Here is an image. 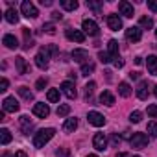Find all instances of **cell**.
I'll return each mask as SVG.
<instances>
[{
	"label": "cell",
	"instance_id": "6da1fadb",
	"mask_svg": "<svg viewBox=\"0 0 157 157\" xmlns=\"http://www.w3.org/2000/svg\"><path fill=\"white\" fill-rule=\"evenodd\" d=\"M54 135H56V129H54V128L39 129V131L35 133V137H33V146H35V148H43Z\"/></svg>",
	"mask_w": 157,
	"mask_h": 157
},
{
	"label": "cell",
	"instance_id": "7a4b0ae2",
	"mask_svg": "<svg viewBox=\"0 0 157 157\" xmlns=\"http://www.w3.org/2000/svg\"><path fill=\"white\" fill-rule=\"evenodd\" d=\"M48 63H50V52L46 50V46H43L35 56V65L44 70V68H48Z\"/></svg>",
	"mask_w": 157,
	"mask_h": 157
},
{
	"label": "cell",
	"instance_id": "3957f363",
	"mask_svg": "<svg viewBox=\"0 0 157 157\" xmlns=\"http://www.w3.org/2000/svg\"><path fill=\"white\" fill-rule=\"evenodd\" d=\"M129 144L135 150H142V148L148 146V135H144V133H133V137L129 139Z\"/></svg>",
	"mask_w": 157,
	"mask_h": 157
},
{
	"label": "cell",
	"instance_id": "277c9868",
	"mask_svg": "<svg viewBox=\"0 0 157 157\" xmlns=\"http://www.w3.org/2000/svg\"><path fill=\"white\" fill-rule=\"evenodd\" d=\"M21 11H22V15H24L26 19H35V17L39 15V11H37L35 4H33V2H30V0H24V2L21 4Z\"/></svg>",
	"mask_w": 157,
	"mask_h": 157
},
{
	"label": "cell",
	"instance_id": "5b68a950",
	"mask_svg": "<svg viewBox=\"0 0 157 157\" xmlns=\"http://www.w3.org/2000/svg\"><path fill=\"white\" fill-rule=\"evenodd\" d=\"M82 26H83V33H87V35H91V37H96V35L100 33V30H98V24H96L93 19H85Z\"/></svg>",
	"mask_w": 157,
	"mask_h": 157
},
{
	"label": "cell",
	"instance_id": "8992f818",
	"mask_svg": "<svg viewBox=\"0 0 157 157\" xmlns=\"http://www.w3.org/2000/svg\"><path fill=\"white\" fill-rule=\"evenodd\" d=\"M19 102L15 100V96H8V98H4V102H2V111H6V113H17L19 111Z\"/></svg>",
	"mask_w": 157,
	"mask_h": 157
},
{
	"label": "cell",
	"instance_id": "52a82bcc",
	"mask_svg": "<svg viewBox=\"0 0 157 157\" xmlns=\"http://www.w3.org/2000/svg\"><path fill=\"white\" fill-rule=\"evenodd\" d=\"M65 35L68 41H76V43H83L85 41V33L82 30H74V28H67L65 30Z\"/></svg>",
	"mask_w": 157,
	"mask_h": 157
},
{
	"label": "cell",
	"instance_id": "ba28073f",
	"mask_svg": "<svg viewBox=\"0 0 157 157\" xmlns=\"http://www.w3.org/2000/svg\"><path fill=\"white\" fill-rule=\"evenodd\" d=\"M135 93H137V98H139V100H148V96H150V83H148L146 80L139 82Z\"/></svg>",
	"mask_w": 157,
	"mask_h": 157
},
{
	"label": "cell",
	"instance_id": "9c48e42d",
	"mask_svg": "<svg viewBox=\"0 0 157 157\" xmlns=\"http://www.w3.org/2000/svg\"><path fill=\"white\" fill-rule=\"evenodd\" d=\"M87 120H89V124H93V126H96V128H102V126L105 124V117L100 115L98 111H89Z\"/></svg>",
	"mask_w": 157,
	"mask_h": 157
},
{
	"label": "cell",
	"instance_id": "30bf717a",
	"mask_svg": "<svg viewBox=\"0 0 157 157\" xmlns=\"http://www.w3.org/2000/svg\"><path fill=\"white\" fill-rule=\"evenodd\" d=\"M72 59L74 61H78V63H82V65H85V63H89V52L87 50H83V48H76V50H72Z\"/></svg>",
	"mask_w": 157,
	"mask_h": 157
},
{
	"label": "cell",
	"instance_id": "8fae6325",
	"mask_svg": "<svg viewBox=\"0 0 157 157\" xmlns=\"http://www.w3.org/2000/svg\"><path fill=\"white\" fill-rule=\"evenodd\" d=\"M140 37H142V30H140L139 26H131V28L126 30V39H128V41H131V43H139Z\"/></svg>",
	"mask_w": 157,
	"mask_h": 157
},
{
	"label": "cell",
	"instance_id": "7c38bea8",
	"mask_svg": "<svg viewBox=\"0 0 157 157\" xmlns=\"http://www.w3.org/2000/svg\"><path fill=\"white\" fill-rule=\"evenodd\" d=\"M61 91H63V94H65L67 98H70V100H74V98L78 96L74 82H63V83H61Z\"/></svg>",
	"mask_w": 157,
	"mask_h": 157
},
{
	"label": "cell",
	"instance_id": "4fadbf2b",
	"mask_svg": "<svg viewBox=\"0 0 157 157\" xmlns=\"http://www.w3.org/2000/svg\"><path fill=\"white\" fill-rule=\"evenodd\" d=\"M33 115L39 117V118H46V117L50 115V107H48V104H44V102H37V104L33 105Z\"/></svg>",
	"mask_w": 157,
	"mask_h": 157
},
{
	"label": "cell",
	"instance_id": "5bb4252c",
	"mask_svg": "<svg viewBox=\"0 0 157 157\" xmlns=\"http://www.w3.org/2000/svg\"><path fill=\"white\" fill-rule=\"evenodd\" d=\"M93 146H94L98 151H104V150L107 148V137H105L104 133H96V135L93 137Z\"/></svg>",
	"mask_w": 157,
	"mask_h": 157
},
{
	"label": "cell",
	"instance_id": "9a60e30c",
	"mask_svg": "<svg viewBox=\"0 0 157 157\" xmlns=\"http://www.w3.org/2000/svg\"><path fill=\"white\" fill-rule=\"evenodd\" d=\"M107 26H109V30L118 32V30H122V19L118 15L111 13V15H107Z\"/></svg>",
	"mask_w": 157,
	"mask_h": 157
},
{
	"label": "cell",
	"instance_id": "2e32d148",
	"mask_svg": "<svg viewBox=\"0 0 157 157\" xmlns=\"http://www.w3.org/2000/svg\"><path fill=\"white\" fill-rule=\"evenodd\" d=\"M19 124H21V129H22V133H32V129H33V122L30 120V117H26V115H22L21 118H19Z\"/></svg>",
	"mask_w": 157,
	"mask_h": 157
},
{
	"label": "cell",
	"instance_id": "e0dca14e",
	"mask_svg": "<svg viewBox=\"0 0 157 157\" xmlns=\"http://www.w3.org/2000/svg\"><path fill=\"white\" fill-rule=\"evenodd\" d=\"M118 11L124 15V17H133V6L129 2H126V0H122V2H118Z\"/></svg>",
	"mask_w": 157,
	"mask_h": 157
},
{
	"label": "cell",
	"instance_id": "ac0fdd59",
	"mask_svg": "<svg viewBox=\"0 0 157 157\" xmlns=\"http://www.w3.org/2000/svg\"><path fill=\"white\" fill-rule=\"evenodd\" d=\"M2 43L6 44V48H10V50H15V48H19V41H17V37L15 35H4V39H2Z\"/></svg>",
	"mask_w": 157,
	"mask_h": 157
},
{
	"label": "cell",
	"instance_id": "d6986e66",
	"mask_svg": "<svg viewBox=\"0 0 157 157\" xmlns=\"http://www.w3.org/2000/svg\"><path fill=\"white\" fill-rule=\"evenodd\" d=\"M4 19H6V21H8L10 24H17V22H19V11H17L15 8H10V10L6 11Z\"/></svg>",
	"mask_w": 157,
	"mask_h": 157
},
{
	"label": "cell",
	"instance_id": "ffe728a7",
	"mask_svg": "<svg viewBox=\"0 0 157 157\" xmlns=\"http://www.w3.org/2000/svg\"><path fill=\"white\" fill-rule=\"evenodd\" d=\"M146 65H148V72L151 76H157V56H148Z\"/></svg>",
	"mask_w": 157,
	"mask_h": 157
},
{
	"label": "cell",
	"instance_id": "44dd1931",
	"mask_svg": "<svg viewBox=\"0 0 157 157\" xmlns=\"http://www.w3.org/2000/svg\"><path fill=\"white\" fill-rule=\"evenodd\" d=\"M100 104H104V105H115V96L109 93V91H104L102 94H100Z\"/></svg>",
	"mask_w": 157,
	"mask_h": 157
},
{
	"label": "cell",
	"instance_id": "7402d4cb",
	"mask_svg": "<svg viewBox=\"0 0 157 157\" xmlns=\"http://www.w3.org/2000/svg\"><path fill=\"white\" fill-rule=\"evenodd\" d=\"M15 65H17V70H19V74H28L30 67L26 65V59H24V57H15Z\"/></svg>",
	"mask_w": 157,
	"mask_h": 157
},
{
	"label": "cell",
	"instance_id": "603a6c76",
	"mask_svg": "<svg viewBox=\"0 0 157 157\" xmlns=\"http://www.w3.org/2000/svg\"><path fill=\"white\" fill-rule=\"evenodd\" d=\"M107 50H109V56H111L113 59L120 57V56H118V43H117L115 39H111V41L107 43Z\"/></svg>",
	"mask_w": 157,
	"mask_h": 157
},
{
	"label": "cell",
	"instance_id": "cb8c5ba5",
	"mask_svg": "<svg viewBox=\"0 0 157 157\" xmlns=\"http://www.w3.org/2000/svg\"><path fill=\"white\" fill-rule=\"evenodd\" d=\"M0 142H2V146H6V144L11 142V131H10L8 128H2V129H0Z\"/></svg>",
	"mask_w": 157,
	"mask_h": 157
},
{
	"label": "cell",
	"instance_id": "d4e9b609",
	"mask_svg": "<svg viewBox=\"0 0 157 157\" xmlns=\"http://www.w3.org/2000/svg\"><path fill=\"white\" fill-rule=\"evenodd\" d=\"M87 8H89V10H93L96 15H102L104 4H102V2H93V0H87Z\"/></svg>",
	"mask_w": 157,
	"mask_h": 157
},
{
	"label": "cell",
	"instance_id": "484cf974",
	"mask_svg": "<svg viewBox=\"0 0 157 157\" xmlns=\"http://www.w3.org/2000/svg\"><path fill=\"white\" fill-rule=\"evenodd\" d=\"M118 94H120V96H124V98L131 96V87H129V85H128L126 82L118 83Z\"/></svg>",
	"mask_w": 157,
	"mask_h": 157
},
{
	"label": "cell",
	"instance_id": "4316f807",
	"mask_svg": "<svg viewBox=\"0 0 157 157\" xmlns=\"http://www.w3.org/2000/svg\"><path fill=\"white\" fill-rule=\"evenodd\" d=\"M61 8L67 11H74V10H78V2L76 0H61Z\"/></svg>",
	"mask_w": 157,
	"mask_h": 157
},
{
	"label": "cell",
	"instance_id": "83f0119b",
	"mask_svg": "<svg viewBox=\"0 0 157 157\" xmlns=\"http://www.w3.org/2000/svg\"><path fill=\"white\" fill-rule=\"evenodd\" d=\"M19 94H21L26 102H32V100H33V93H32L28 87H24V85H22V87H19Z\"/></svg>",
	"mask_w": 157,
	"mask_h": 157
},
{
	"label": "cell",
	"instance_id": "f1b7e54d",
	"mask_svg": "<svg viewBox=\"0 0 157 157\" xmlns=\"http://www.w3.org/2000/svg\"><path fill=\"white\" fill-rule=\"evenodd\" d=\"M76 128H78V118H67V122L63 124L65 131H74Z\"/></svg>",
	"mask_w": 157,
	"mask_h": 157
},
{
	"label": "cell",
	"instance_id": "f546056e",
	"mask_svg": "<svg viewBox=\"0 0 157 157\" xmlns=\"http://www.w3.org/2000/svg\"><path fill=\"white\" fill-rule=\"evenodd\" d=\"M139 24H140V28L150 30V28H153V19H151V17H140Z\"/></svg>",
	"mask_w": 157,
	"mask_h": 157
},
{
	"label": "cell",
	"instance_id": "4dcf8cb0",
	"mask_svg": "<svg viewBox=\"0 0 157 157\" xmlns=\"http://www.w3.org/2000/svg\"><path fill=\"white\" fill-rule=\"evenodd\" d=\"M46 98H48V102H52V104L59 102V91H57V89H48Z\"/></svg>",
	"mask_w": 157,
	"mask_h": 157
},
{
	"label": "cell",
	"instance_id": "1f68e13d",
	"mask_svg": "<svg viewBox=\"0 0 157 157\" xmlns=\"http://www.w3.org/2000/svg\"><path fill=\"white\" fill-rule=\"evenodd\" d=\"M93 72H94V63H93V61L82 65V74H83V76H89V74H93Z\"/></svg>",
	"mask_w": 157,
	"mask_h": 157
},
{
	"label": "cell",
	"instance_id": "d6a6232c",
	"mask_svg": "<svg viewBox=\"0 0 157 157\" xmlns=\"http://www.w3.org/2000/svg\"><path fill=\"white\" fill-rule=\"evenodd\" d=\"M70 113V105H67V104H61L59 107H57V117H67Z\"/></svg>",
	"mask_w": 157,
	"mask_h": 157
},
{
	"label": "cell",
	"instance_id": "836d02e7",
	"mask_svg": "<svg viewBox=\"0 0 157 157\" xmlns=\"http://www.w3.org/2000/svg\"><path fill=\"white\" fill-rule=\"evenodd\" d=\"M94 87H96V83H94V82H89V83L85 85V98H87V100H89V98H91V94L94 93Z\"/></svg>",
	"mask_w": 157,
	"mask_h": 157
},
{
	"label": "cell",
	"instance_id": "e575fe53",
	"mask_svg": "<svg viewBox=\"0 0 157 157\" xmlns=\"http://www.w3.org/2000/svg\"><path fill=\"white\" fill-rule=\"evenodd\" d=\"M98 59H100V61H102L104 65H107V63H109V61H111L113 57L109 56V52H98Z\"/></svg>",
	"mask_w": 157,
	"mask_h": 157
},
{
	"label": "cell",
	"instance_id": "d590c367",
	"mask_svg": "<svg viewBox=\"0 0 157 157\" xmlns=\"http://www.w3.org/2000/svg\"><path fill=\"white\" fill-rule=\"evenodd\" d=\"M129 120H131L133 124H139V122L142 120V113H140V111H133V113L129 115Z\"/></svg>",
	"mask_w": 157,
	"mask_h": 157
},
{
	"label": "cell",
	"instance_id": "8d00e7d4",
	"mask_svg": "<svg viewBox=\"0 0 157 157\" xmlns=\"http://www.w3.org/2000/svg\"><path fill=\"white\" fill-rule=\"evenodd\" d=\"M148 133L151 135V137H157V122H148Z\"/></svg>",
	"mask_w": 157,
	"mask_h": 157
},
{
	"label": "cell",
	"instance_id": "74e56055",
	"mask_svg": "<svg viewBox=\"0 0 157 157\" xmlns=\"http://www.w3.org/2000/svg\"><path fill=\"white\" fill-rule=\"evenodd\" d=\"M46 85H48V80H46V78H39L37 83H35L37 91H44V87H46Z\"/></svg>",
	"mask_w": 157,
	"mask_h": 157
},
{
	"label": "cell",
	"instance_id": "f35d334b",
	"mask_svg": "<svg viewBox=\"0 0 157 157\" xmlns=\"http://www.w3.org/2000/svg\"><path fill=\"white\" fill-rule=\"evenodd\" d=\"M43 30H44L46 33H50V35H54V33H56V26H54L52 22H46V24L43 26Z\"/></svg>",
	"mask_w": 157,
	"mask_h": 157
},
{
	"label": "cell",
	"instance_id": "ab89813d",
	"mask_svg": "<svg viewBox=\"0 0 157 157\" xmlns=\"http://www.w3.org/2000/svg\"><path fill=\"white\" fill-rule=\"evenodd\" d=\"M8 85H10V82L6 80V78H2V82H0V93H6L8 91Z\"/></svg>",
	"mask_w": 157,
	"mask_h": 157
},
{
	"label": "cell",
	"instance_id": "60d3db41",
	"mask_svg": "<svg viewBox=\"0 0 157 157\" xmlns=\"http://www.w3.org/2000/svg\"><path fill=\"white\" fill-rule=\"evenodd\" d=\"M46 50H48L52 56H57V54H59V50H57V46H56V44H46Z\"/></svg>",
	"mask_w": 157,
	"mask_h": 157
},
{
	"label": "cell",
	"instance_id": "b9f144b4",
	"mask_svg": "<svg viewBox=\"0 0 157 157\" xmlns=\"http://www.w3.org/2000/svg\"><path fill=\"white\" fill-rule=\"evenodd\" d=\"M148 115H150V117H157V105H155V104L148 105Z\"/></svg>",
	"mask_w": 157,
	"mask_h": 157
},
{
	"label": "cell",
	"instance_id": "7bdbcfd3",
	"mask_svg": "<svg viewBox=\"0 0 157 157\" xmlns=\"http://www.w3.org/2000/svg\"><path fill=\"white\" fill-rule=\"evenodd\" d=\"M148 10H151L153 13H157V2H155V0H148Z\"/></svg>",
	"mask_w": 157,
	"mask_h": 157
},
{
	"label": "cell",
	"instance_id": "ee69618b",
	"mask_svg": "<svg viewBox=\"0 0 157 157\" xmlns=\"http://www.w3.org/2000/svg\"><path fill=\"white\" fill-rule=\"evenodd\" d=\"M113 63H115V67H117V68H122V67H124V59H122V57L113 59Z\"/></svg>",
	"mask_w": 157,
	"mask_h": 157
},
{
	"label": "cell",
	"instance_id": "f6af8a7d",
	"mask_svg": "<svg viewBox=\"0 0 157 157\" xmlns=\"http://www.w3.org/2000/svg\"><path fill=\"white\" fill-rule=\"evenodd\" d=\"M111 142H113V146H118V144H120V137H118V135H113V137H111Z\"/></svg>",
	"mask_w": 157,
	"mask_h": 157
},
{
	"label": "cell",
	"instance_id": "bcb514c9",
	"mask_svg": "<svg viewBox=\"0 0 157 157\" xmlns=\"http://www.w3.org/2000/svg\"><path fill=\"white\" fill-rule=\"evenodd\" d=\"M129 78H131V80H139V78H140V72H129Z\"/></svg>",
	"mask_w": 157,
	"mask_h": 157
},
{
	"label": "cell",
	"instance_id": "7dc6e473",
	"mask_svg": "<svg viewBox=\"0 0 157 157\" xmlns=\"http://www.w3.org/2000/svg\"><path fill=\"white\" fill-rule=\"evenodd\" d=\"M52 17H54V21H61V13H57V11H54Z\"/></svg>",
	"mask_w": 157,
	"mask_h": 157
},
{
	"label": "cell",
	"instance_id": "c3c4849f",
	"mask_svg": "<svg viewBox=\"0 0 157 157\" xmlns=\"http://www.w3.org/2000/svg\"><path fill=\"white\" fill-rule=\"evenodd\" d=\"M43 6H52V0H41Z\"/></svg>",
	"mask_w": 157,
	"mask_h": 157
},
{
	"label": "cell",
	"instance_id": "681fc988",
	"mask_svg": "<svg viewBox=\"0 0 157 157\" xmlns=\"http://www.w3.org/2000/svg\"><path fill=\"white\" fill-rule=\"evenodd\" d=\"M15 157H28V155H26L24 151H17V153H15Z\"/></svg>",
	"mask_w": 157,
	"mask_h": 157
},
{
	"label": "cell",
	"instance_id": "f907efd6",
	"mask_svg": "<svg viewBox=\"0 0 157 157\" xmlns=\"http://www.w3.org/2000/svg\"><path fill=\"white\" fill-rule=\"evenodd\" d=\"M135 63L137 65H142V57H135Z\"/></svg>",
	"mask_w": 157,
	"mask_h": 157
},
{
	"label": "cell",
	"instance_id": "816d5d0a",
	"mask_svg": "<svg viewBox=\"0 0 157 157\" xmlns=\"http://www.w3.org/2000/svg\"><path fill=\"white\" fill-rule=\"evenodd\" d=\"M117 157H129V155H128V153H124V151H122V153H117Z\"/></svg>",
	"mask_w": 157,
	"mask_h": 157
},
{
	"label": "cell",
	"instance_id": "f5cc1de1",
	"mask_svg": "<svg viewBox=\"0 0 157 157\" xmlns=\"http://www.w3.org/2000/svg\"><path fill=\"white\" fill-rule=\"evenodd\" d=\"M153 93H155V96H157V83H155V89H153Z\"/></svg>",
	"mask_w": 157,
	"mask_h": 157
},
{
	"label": "cell",
	"instance_id": "db71d44e",
	"mask_svg": "<svg viewBox=\"0 0 157 157\" xmlns=\"http://www.w3.org/2000/svg\"><path fill=\"white\" fill-rule=\"evenodd\" d=\"M87 157H98V155H94V153H89V155H87Z\"/></svg>",
	"mask_w": 157,
	"mask_h": 157
},
{
	"label": "cell",
	"instance_id": "11a10c76",
	"mask_svg": "<svg viewBox=\"0 0 157 157\" xmlns=\"http://www.w3.org/2000/svg\"><path fill=\"white\" fill-rule=\"evenodd\" d=\"M4 157H11V153H4Z\"/></svg>",
	"mask_w": 157,
	"mask_h": 157
},
{
	"label": "cell",
	"instance_id": "9f6ffc18",
	"mask_svg": "<svg viewBox=\"0 0 157 157\" xmlns=\"http://www.w3.org/2000/svg\"><path fill=\"white\" fill-rule=\"evenodd\" d=\"M155 35H157V30H155Z\"/></svg>",
	"mask_w": 157,
	"mask_h": 157
},
{
	"label": "cell",
	"instance_id": "6f0895ef",
	"mask_svg": "<svg viewBox=\"0 0 157 157\" xmlns=\"http://www.w3.org/2000/svg\"><path fill=\"white\" fill-rule=\"evenodd\" d=\"M135 157H140V155H135Z\"/></svg>",
	"mask_w": 157,
	"mask_h": 157
}]
</instances>
